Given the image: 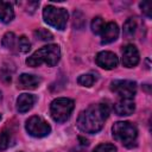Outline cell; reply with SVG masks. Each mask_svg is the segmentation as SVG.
<instances>
[{
    "label": "cell",
    "mask_w": 152,
    "mask_h": 152,
    "mask_svg": "<svg viewBox=\"0 0 152 152\" xmlns=\"http://www.w3.org/2000/svg\"><path fill=\"white\" fill-rule=\"evenodd\" d=\"M109 115V108L104 103L90 104L82 110L77 118V127L80 131L89 134L97 133L102 129L104 121Z\"/></svg>",
    "instance_id": "1"
},
{
    "label": "cell",
    "mask_w": 152,
    "mask_h": 152,
    "mask_svg": "<svg viewBox=\"0 0 152 152\" xmlns=\"http://www.w3.org/2000/svg\"><path fill=\"white\" fill-rule=\"evenodd\" d=\"M61 59V49L57 44H48L37 51H34L27 59L26 64L28 66L36 68L42 64L48 66H55Z\"/></svg>",
    "instance_id": "2"
},
{
    "label": "cell",
    "mask_w": 152,
    "mask_h": 152,
    "mask_svg": "<svg viewBox=\"0 0 152 152\" xmlns=\"http://www.w3.org/2000/svg\"><path fill=\"white\" fill-rule=\"evenodd\" d=\"M113 138L126 147H133L137 145L138 129L128 121H118L112 127Z\"/></svg>",
    "instance_id": "3"
},
{
    "label": "cell",
    "mask_w": 152,
    "mask_h": 152,
    "mask_svg": "<svg viewBox=\"0 0 152 152\" xmlns=\"http://www.w3.org/2000/svg\"><path fill=\"white\" fill-rule=\"evenodd\" d=\"M74 107H75L74 100L68 97H57L50 104L51 118L58 124L65 122L70 118Z\"/></svg>",
    "instance_id": "4"
},
{
    "label": "cell",
    "mask_w": 152,
    "mask_h": 152,
    "mask_svg": "<svg viewBox=\"0 0 152 152\" xmlns=\"http://www.w3.org/2000/svg\"><path fill=\"white\" fill-rule=\"evenodd\" d=\"M43 18H44V21L48 25L62 31L66 26L68 12H66L65 8L56 7V6H52V5H48L43 10Z\"/></svg>",
    "instance_id": "5"
},
{
    "label": "cell",
    "mask_w": 152,
    "mask_h": 152,
    "mask_svg": "<svg viewBox=\"0 0 152 152\" xmlns=\"http://www.w3.org/2000/svg\"><path fill=\"white\" fill-rule=\"evenodd\" d=\"M25 128L27 133L34 138H44L51 132V126L39 115H33L28 118L26 120Z\"/></svg>",
    "instance_id": "6"
},
{
    "label": "cell",
    "mask_w": 152,
    "mask_h": 152,
    "mask_svg": "<svg viewBox=\"0 0 152 152\" xmlns=\"http://www.w3.org/2000/svg\"><path fill=\"white\" fill-rule=\"evenodd\" d=\"M110 89L120 99H132L137 93V83L131 80H115L110 83Z\"/></svg>",
    "instance_id": "7"
},
{
    "label": "cell",
    "mask_w": 152,
    "mask_h": 152,
    "mask_svg": "<svg viewBox=\"0 0 152 152\" xmlns=\"http://www.w3.org/2000/svg\"><path fill=\"white\" fill-rule=\"evenodd\" d=\"M95 62H96V64L100 68L106 69V70H112V69H114V68L118 66L119 58L112 51H101V52H99L96 55Z\"/></svg>",
    "instance_id": "8"
},
{
    "label": "cell",
    "mask_w": 152,
    "mask_h": 152,
    "mask_svg": "<svg viewBox=\"0 0 152 152\" xmlns=\"http://www.w3.org/2000/svg\"><path fill=\"white\" fill-rule=\"evenodd\" d=\"M140 61L139 51L135 45L128 44L122 49V65L126 68H134Z\"/></svg>",
    "instance_id": "9"
},
{
    "label": "cell",
    "mask_w": 152,
    "mask_h": 152,
    "mask_svg": "<svg viewBox=\"0 0 152 152\" xmlns=\"http://www.w3.org/2000/svg\"><path fill=\"white\" fill-rule=\"evenodd\" d=\"M135 110V103L132 99H120L114 104V112L119 116H127Z\"/></svg>",
    "instance_id": "10"
},
{
    "label": "cell",
    "mask_w": 152,
    "mask_h": 152,
    "mask_svg": "<svg viewBox=\"0 0 152 152\" xmlns=\"http://www.w3.org/2000/svg\"><path fill=\"white\" fill-rule=\"evenodd\" d=\"M119 36V26L114 21H109L104 24V27L101 32V43L102 44H109L116 40Z\"/></svg>",
    "instance_id": "11"
},
{
    "label": "cell",
    "mask_w": 152,
    "mask_h": 152,
    "mask_svg": "<svg viewBox=\"0 0 152 152\" xmlns=\"http://www.w3.org/2000/svg\"><path fill=\"white\" fill-rule=\"evenodd\" d=\"M40 82H42V78L36 75L21 74L18 78V87L23 89H36L39 87Z\"/></svg>",
    "instance_id": "12"
},
{
    "label": "cell",
    "mask_w": 152,
    "mask_h": 152,
    "mask_svg": "<svg viewBox=\"0 0 152 152\" xmlns=\"http://www.w3.org/2000/svg\"><path fill=\"white\" fill-rule=\"evenodd\" d=\"M36 101H37V97L32 94H26V93L20 94L17 99V109H18V112L19 113L28 112L33 107Z\"/></svg>",
    "instance_id": "13"
},
{
    "label": "cell",
    "mask_w": 152,
    "mask_h": 152,
    "mask_svg": "<svg viewBox=\"0 0 152 152\" xmlns=\"http://www.w3.org/2000/svg\"><path fill=\"white\" fill-rule=\"evenodd\" d=\"M14 19V11L10 2L0 1V20L5 24L11 23Z\"/></svg>",
    "instance_id": "14"
},
{
    "label": "cell",
    "mask_w": 152,
    "mask_h": 152,
    "mask_svg": "<svg viewBox=\"0 0 152 152\" xmlns=\"http://www.w3.org/2000/svg\"><path fill=\"white\" fill-rule=\"evenodd\" d=\"M137 31V21L133 18H128L124 24V34L126 38H132Z\"/></svg>",
    "instance_id": "15"
},
{
    "label": "cell",
    "mask_w": 152,
    "mask_h": 152,
    "mask_svg": "<svg viewBox=\"0 0 152 152\" xmlns=\"http://www.w3.org/2000/svg\"><path fill=\"white\" fill-rule=\"evenodd\" d=\"M1 44L7 50H13L15 46V34L13 32H6L2 37Z\"/></svg>",
    "instance_id": "16"
},
{
    "label": "cell",
    "mask_w": 152,
    "mask_h": 152,
    "mask_svg": "<svg viewBox=\"0 0 152 152\" xmlns=\"http://www.w3.org/2000/svg\"><path fill=\"white\" fill-rule=\"evenodd\" d=\"M95 81L96 77L93 74H83L77 78V83L82 87H91Z\"/></svg>",
    "instance_id": "17"
},
{
    "label": "cell",
    "mask_w": 152,
    "mask_h": 152,
    "mask_svg": "<svg viewBox=\"0 0 152 152\" xmlns=\"http://www.w3.org/2000/svg\"><path fill=\"white\" fill-rule=\"evenodd\" d=\"M33 34H34V37H36L37 39L43 40V42H49V40H52V39H53L52 33H51L49 30L42 28V27H40V28H37Z\"/></svg>",
    "instance_id": "18"
},
{
    "label": "cell",
    "mask_w": 152,
    "mask_h": 152,
    "mask_svg": "<svg viewBox=\"0 0 152 152\" xmlns=\"http://www.w3.org/2000/svg\"><path fill=\"white\" fill-rule=\"evenodd\" d=\"M91 31L95 33V34H101L103 27H104V20L101 18V17H95L93 20H91Z\"/></svg>",
    "instance_id": "19"
},
{
    "label": "cell",
    "mask_w": 152,
    "mask_h": 152,
    "mask_svg": "<svg viewBox=\"0 0 152 152\" xmlns=\"http://www.w3.org/2000/svg\"><path fill=\"white\" fill-rule=\"evenodd\" d=\"M18 50L23 53H26L30 49H31V43L28 40V38L26 36H20L18 38Z\"/></svg>",
    "instance_id": "20"
},
{
    "label": "cell",
    "mask_w": 152,
    "mask_h": 152,
    "mask_svg": "<svg viewBox=\"0 0 152 152\" xmlns=\"http://www.w3.org/2000/svg\"><path fill=\"white\" fill-rule=\"evenodd\" d=\"M11 144V135L7 131L0 132V151L6 150Z\"/></svg>",
    "instance_id": "21"
},
{
    "label": "cell",
    "mask_w": 152,
    "mask_h": 152,
    "mask_svg": "<svg viewBox=\"0 0 152 152\" xmlns=\"http://www.w3.org/2000/svg\"><path fill=\"white\" fill-rule=\"evenodd\" d=\"M93 152H116V147L113 145V144H109V142H103V144H100L97 145Z\"/></svg>",
    "instance_id": "22"
},
{
    "label": "cell",
    "mask_w": 152,
    "mask_h": 152,
    "mask_svg": "<svg viewBox=\"0 0 152 152\" xmlns=\"http://www.w3.org/2000/svg\"><path fill=\"white\" fill-rule=\"evenodd\" d=\"M140 7H141L142 13L147 18H151V7H150V4L148 2H140Z\"/></svg>",
    "instance_id": "23"
},
{
    "label": "cell",
    "mask_w": 152,
    "mask_h": 152,
    "mask_svg": "<svg viewBox=\"0 0 152 152\" xmlns=\"http://www.w3.org/2000/svg\"><path fill=\"white\" fill-rule=\"evenodd\" d=\"M1 97H2V94H1V91H0V100H1Z\"/></svg>",
    "instance_id": "24"
},
{
    "label": "cell",
    "mask_w": 152,
    "mask_h": 152,
    "mask_svg": "<svg viewBox=\"0 0 152 152\" xmlns=\"http://www.w3.org/2000/svg\"><path fill=\"white\" fill-rule=\"evenodd\" d=\"M18 152H24V151H18Z\"/></svg>",
    "instance_id": "25"
},
{
    "label": "cell",
    "mask_w": 152,
    "mask_h": 152,
    "mask_svg": "<svg viewBox=\"0 0 152 152\" xmlns=\"http://www.w3.org/2000/svg\"><path fill=\"white\" fill-rule=\"evenodd\" d=\"M0 119H1V114H0Z\"/></svg>",
    "instance_id": "26"
}]
</instances>
